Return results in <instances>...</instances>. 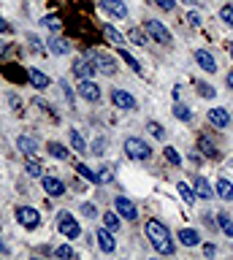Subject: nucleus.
Listing matches in <instances>:
<instances>
[{"instance_id":"f257e3e1","label":"nucleus","mask_w":233,"mask_h":260,"mask_svg":"<svg viewBox=\"0 0 233 260\" xmlns=\"http://www.w3.org/2000/svg\"><path fill=\"white\" fill-rule=\"evenodd\" d=\"M147 236H149L152 247H155L160 255H174L171 233H168V228L160 222V219H149V222H147Z\"/></svg>"},{"instance_id":"f03ea898","label":"nucleus","mask_w":233,"mask_h":260,"mask_svg":"<svg viewBox=\"0 0 233 260\" xmlns=\"http://www.w3.org/2000/svg\"><path fill=\"white\" fill-rule=\"evenodd\" d=\"M125 152H127V157L130 160H149L152 157V149H149V144L144 141V138H125Z\"/></svg>"},{"instance_id":"7ed1b4c3","label":"nucleus","mask_w":233,"mask_h":260,"mask_svg":"<svg viewBox=\"0 0 233 260\" xmlns=\"http://www.w3.org/2000/svg\"><path fill=\"white\" fill-rule=\"evenodd\" d=\"M87 57H90V62L95 65V71L106 73V76H114V73H117V62L111 60L109 54H103V52H95V49H90V52H87Z\"/></svg>"},{"instance_id":"20e7f679","label":"nucleus","mask_w":233,"mask_h":260,"mask_svg":"<svg viewBox=\"0 0 233 260\" xmlns=\"http://www.w3.org/2000/svg\"><path fill=\"white\" fill-rule=\"evenodd\" d=\"M57 225H60V233L65 236V239H79V233H82L79 222L68 214V211H60L57 214Z\"/></svg>"},{"instance_id":"39448f33","label":"nucleus","mask_w":233,"mask_h":260,"mask_svg":"<svg viewBox=\"0 0 233 260\" xmlns=\"http://www.w3.org/2000/svg\"><path fill=\"white\" fill-rule=\"evenodd\" d=\"M17 219H19L22 228H27V231H36V228L41 225V214H38L36 209H30V206H19L17 209Z\"/></svg>"},{"instance_id":"423d86ee","label":"nucleus","mask_w":233,"mask_h":260,"mask_svg":"<svg viewBox=\"0 0 233 260\" xmlns=\"http://www.w3.org/2000/svg\"><path fill=\"white\" fill-rule=\"evenodd\" d=\"M147 32L157 41V44H165V46L171 44V32H168V27H165L163 22H157V19H147Z\"/></svg>"},{"instance_id":"0eeeda50","label":"nucleus","mask_w":233,"mask_h":260,"mask_svg":"<svg viewBox=\"0 0 233 260\" xmlns=\"http://www.w3.org/2000/svg\"><path fill=\"white\" fill-rule=\"evenodd\" d=\"M114 209H117L125 219H136V217H139V209H136V203H133L130 198H125V195H117Z\"/></svg>"},{"instance_id":"6e6552de","label":"nucleus","mask_w":233,"mask_h":260,"mask_svg":"<svg viewBox=\"0 0 233 260\" xmlns=\"http://www.w3.org/2000/svg\"><path fill=\"white\" fill-rule=\"evenodd\" d=\"M79 95H82L84 101H90V103H98L101 101V87L95 84V81H90V79H82V84H79Z\"/></svg>"},{"instance_id":"1a4fd4ad","label":"nucleus","mask_w":233,"mask_h":260,"mask_svg":"<svg viewBox=\"0 0 233 260\" xmlns=\"http://www.w3.org/2000/svg\"><path fill=\"white\" fill-rule=\"evenodd\" d=\"M111 103H114L117 109H125V111L136 109V98L130 92H125V89H114V92H111Z\"/></svg>"},{"instance_id":"9d476101","label":"nucleus","mask_w":233,"mask_h":260,"mask_svg":"<svg viewBox=\"0 0 233 260\" xmlns=\"http://www.w3.org/2000/svg\"><path fill=\"white\" fill-rule=\"evenodd\" d=\"M101 8L106 14L117 16V19H125V16H127V6L122 3V0H101Z\"/></svg>"},{"instance_id":"9b49d317","label":"nucleus","mask_w":233,"mask_h":260,"mask_svg":"<svg viewBox=\"0 0 233 260\" xmlns=\"http://www.w3.org/2000/svg\"><path fill=\"white\" fill-rule=\"evenodd\" d=\"M111 233H114V231H109V228H101V231L95 233V239H98L103 252H114L117 249V241H114V236H111Z\"/></svg>"},{"instance_id":"f8f14e48","label":"nucleus","mask_w":233,"mask_h":260,"mask_svg":"<svg viewBox=\"0 0 233 260\" xmlns=\"http://www.w3.org/2000/svg\"><path fill=\"white\" fill-rule=\"evenodd\" d=\"M41 182H44V190H46V195H52V198H60V195L65 192V184H62L60 179H54V176H44Z\"/></svg>"},{"instance_id":"ddd939ff","label":"nucleus","mask_w":233,"mask_h":260,"mask_svg":"<svg viewBox=\"0 0 233 260\" xmlns=\"http://www.w3.org/2000/svg\"><path fill=\"white\" fill-rule=\"evenodd\" d=\"M209 122L214 127H228L230 125V114L225 109H209Z\"/></svg>"},{"instance_id":"4468645a","label":"nucleus","mask_w":233,"mask_h":260,"mask_svg":"<svg viewBox=\"0 0 233 260\" xmlns=\"http://www.w3.org/2000/svg\"><path fill=\"white\" fill-rule=\"evenodd\" d=\"M198 149L204 152L209 160H217V157H220V149L214 146V141H212L209 136H201V138H198Z\"/></svg>"},{"instance_id":"2eb2a0df","label":"nucleus","mask_w":233,"mask_h":260,"mask_svg":"<svg viewBox=\"0 0 233 260\" xmlns=\"http://www.w3.org/2000/svg\"><path fill=\"white\" fill-rule=\"evenodd\" d=\"M27 79H30V84H33L36 89H46V87H49V76L41 73L38 68H30L27 71Z\"/></svg>"},{"instance_id":"dca6fc26","label":"nucleus","mask_w":233,"mask_h":260,"mask_svg":"<svg viewBox=\"0 0 233 260\" xmlns=\"http://www.w3.org/2000/svg\"><path fill=\"white\" fill-rule=\"evenodd\" d=\"M195 60H198V65H201V68H204L206 73H214V71H217L214 57L209 54V52H204V49H198V52H195Z\"/></svg>"},{"instance_id":"f3484780","label":"nucleus","mask_w":233,"mask_h":260,"mask_svg":"<svg viewBox=\"0 0 233 260\" xmlns=\"http://www.w3.org/2000/svg\"><path fill=\"white\" fill-rule=\"evenodd\" d=\"M17 146H19V152L27 154V157H33V154L38 152V141H36V138H30V136H19Z\"/></svg>"},{"instance_id":"a211bd4d","label":"nucleus","mask_w":233,"mask_h":260,"mask_svg":"<svg viewBox=\"0 0 233 260\" xmlns=\"http://www.w3.org/2000/svg\"><path fill=\"white\" fill-rule=\"evenodd\" d=\"M74 73H76L79 79H90L92 73H95V65L87 62V60H74Z\"/></svg>"},{"instance_id":"6ab92c4d","label":"nucleus","mask_w":233,"mask_h":260,"mask_svg":"<svg viewBox=\"0 0 233 260\" xmlns=\"http://www.w3.org/2000/svg\"><path fill=\"white\" fill-rule=\"evenodd\" d=\"M217 195H220L222 201H233V184L228 182V179H220V182H217Z\"/></svg>"},{"instance_id":"aec40b11","label":"nucleus","mask_w":233,"mask_h":260,"mask_svg":"<svg viewBox=\"0 0 233 260\" xmlns=\"http://www.w3.org/2000/svg\"><path fill=\"white\" fill-rule=\"evenodd\" d=\"M25 171H27V176H30V179H41V176H44V168H41V162H38L36 157H27Z\"/></svg>"},{"instance_id":"412c9836","label":"nucleus","mask_w":233,"mask_h":260,"mask_svg":"<svg viewBox=\"0 0 233 260\" xmlns=\"http://www.w3.org/2000/svg\"><path fill=\"white\" fill-rule=\"evenodd\" d=\"M49 52H52V54H68L71 46H68L65 38H52V41H49Z\"/></svg>"},{"instance_id":"4be33fe9","label":"nucleus","mask_w":233,"mask_h":260,"mask_svg":"<svg viewBox=\"0 0 233 260\" xmlns=\"http://www.w3.org/2000/svg\"><path fill=\"white\" fill-rule=\"evenodd\" d=\"M195 195H201V198H214V195H212V187H209V182H206V179L204 176H198L195 179Z\"/></svg>"},{"instance_id":"5701e85b","label":"nucleus","mask_w":233,"mask_h":260,"mask_svg":"<svg viewBox=\"0 0 233 260\" xmlns=\"http://www.w3.org/2000/svg\"><path fill=\"white\" fill-rule=\"evenodd\" d=\"M179 239H182L184 247H195V244H198V233L192 231V228H184V231H179Z\"/></svg>"},{"instance_id":"b1692460","label":"nucleus","mask_w":233,"mask_h":260,"mask_svg":"<svg viewBox=\"0 0 233 260\" xmlns=\"http://www.w3.org/2000/svg\"><path fill=\"white\" fill-rule=\"evenodd\" d=\"M103 36H106V41H109V44H114V46H122V44H125V38L119 36V32L111 27V24H106V27H103Z\"/></svg>"},{"instance_id":"393cba45","label":"nucleus","mask_w":233,"mask_h":260,"mask_svg":"<svg viewBox=\"0 0 233 260\" xmlns=\"http://www.w3.org/2000/svg\"><path fill=\"white\" fill-rule=\"evenodd\" d=\"M119 211H106V214H103V225L109 228V231H119Z\"/></svg>"},{"instance_id":"a878e982","label":"nucleus","mask_w":233,"mask_h":260,"mask_svg":"<svg viewBox=\"0 0 233 260\" xmlns=\"http://www.w3.org/2000/svg\"><path fill=\"white\" fill-rule=\"evenodd\" d=\"M76 171H79V174H82V176L87 179V182H92V184H101V179H98V174H92V171L87 168L84 162H76Z\"/></svg>"},{"instance_id":"bb28decb","label":"nucleus","mask_w":233,"mask_h":260,"mask_svg":"<svg viewBox=\"0 0 233 260\" xmlns=\"http://www.w3.org/2000/svg\"><path fill=\"white\" fill-rule=\"evenodd\" d=\"M41 24H44V27L46 30H52V32H57L60 27H62V22H60V16H44V19H41Z\"/></svg>"},{"instance_id":"cd10ccee","label":"nucleus","mask_w":233,"mask_h":260,"mask_svg":"<svg viewBox=\"0 0 233 260\" xmlns=\"http://www.w3.org/2000/svg\"><path fill=\"white\" fill-rule=\"evenodd\" d=\"M174 117H176V119H182V122H190V119H192V111L187 109V106L176 103V106H174Z\"/></svg>"},{"instance_id":"c85d7f7f","label":"nucleus","mask_w":233,"mask_h":260,"mask_svg":"<svg viewBox=\"0 0 233 260\" xmlns=\"http://www.w3.org/2000/svg\"><path fill=\"white\" fill-rule=\"evenodd\" d=\"M163 154H165V160L171 162V166H182V154L174 149V146H165L163 149Z\"/></svg>"},{"instance_id":"c756f323","label":"nucleus","mask_w":233,"mask_h":260,"mask_svg":"<svg viewBox=\"0 0 233 260\" xmlns=\"http://www.w3.org/2000/svg\"><path fill=\"white\" fill-rule=\"evenodd\" d=\"M49 154H52L54 160H65L68 157V149L62 144H49Z\"/></svg>"},{"instance_id":"7c9ffc66","label":"nucleus","mask_w":233,"mask_h":260,"mask_svg":"<svg viewBox=\"0 0 233 260\" xmlns=\"http://www.w3.org/2000/svg\"><path fill=\"white\" fill-rule=\"evenodd\" d=\"M119 57H122V60L130 65V68L136 71V73H141V65H139V60H136V57L130 54V52H125V49H119Z\"/></svg>"},{"instance_id":"2f4dec72","label":"nucleus","mask_w":233,"mask_h":260,"mask_svg":"<svg viewBox=\"0 0 233 260\" xmlns=\"http://www.w3.org/2000/svg\"><path fill=\"white\" fill-rule=\"evenodd\" d=\"M127 38H130V44H136V46H141L144 41H147V36H144L139 27H130V30H127Z\"/></svg>"},{"instance_id":"473e14b6","label":"nucleus","mask_w":233,"mask_h":260,"mask_svg":"<svg viewBox=\"0 0 233 260\" xmlns=\"http://www.w3.org/2000/svg\"><path fill=\"white\" fill-rule=\"evenodd\" d=\"M176 190H179V195H182V201H184V203H192V201H195V192H192L184 182H179V187H176Z\"/></svg>"},{"instance_id":"72a5a7b5","label":"nucleus","mask_w":233,"mask_h":260,"mask_svg":"<svg viewBox=\"0 0 233 260\" xmlns=\"http://www.w3.org/2000/svg\"><path fill=\"white\" fill-rule=\"evenodd\" d=\"M217 217H220V228L225 231V236H233V219L225 214V211H222V214H217Z\"/></svg>"},{"instance_id":"f704fd0d","label":"nucleus","mask_w":233,"mask_h":260,"mask_svg":"<svg viewBox=\"0 0 233 260\" xmlns=\"http://www.w3.org/2000/svg\"><path fill=\"white\" fill-rule=\"evenodd\" d=\"M147 127H149V133L155 136L157 141H163V138H165V127H163V125H157V122H149Z\"/></svg>"},{"instance_id":"c9c22d12","label":"nucleus","mask_w":233,"mask_h":260,"mask_svg":"<svg viewBox=\"0 0 233 260\" xmlns=\"http://www.w3.org/2000/svg\"><path fill=\"white\" fill-rule=\"evenodd\" d=\"M71 144H74L76 152H84V138L79 136V130H71Z\"/></svg>"},{"instance_id":"e433bc0d","label":"nucleus","mask_w":233,"mask_h":260,"mask_svg":"<svg viewBox=\"0 0 233 260\" xmlns=\"http://www.w3.org/2000/svg\"><path fill=\"white\" fill-rule=\"evenodd\" d=\"M220 19L233 27V6H222V8H220Z\"/></svg>"},{"instance_id":"4c0bfd02","label":"nucleus","mask_w":233,"mask_h":260,"mask_svg":"<svg viewBox=\"0 0 233 260\" xmlns=\"http://www.w3.org/2000/svg\"><path fill=\"white\" fill-rule=\"evenodd\" d=\"M54 255H57V257H76V252H74V247H57V249H54Z\"/></svg>"},{"instance_id":"58836bf2","label":"nucleus","mask_w":233,"mask_h":260,"mask_svg":"<svg viewBox=\"0 0 233 260\" xmlns=\"http://www.w3.org/2000/svg\"><path fill=\"white\" fill-rule=\"evenodd\" d=\"M98 179H101V184H109V182H111V179H114V176H111V168L106 166V168H103V171H101V174H98Z\"/></svg>"},{"instance_id":"ea45409f","label":"nucleus","mask_w":233,"mask_h":260,"mask_svg":"<svg viewBox=\"0 0 233 260\" xmlns=\"http://www.w3.org/2000/svg\"><path fill=\"white\" fill-rule=\"evenodd\" d=\"M152 3H155V6H160V8H163V11H171V8L176 6L174 0H152Z\"/></svg>"},{"instance_id":"a19ab883","label":"nucleus","mask_w":233,"mask_h":260,"mask_svg":"<svg viewBox=\"0 0 233 260\" xmlns=\"http://www.w3.org/2000/svg\"><path fill=\"white\" fill-rule=\"evenodd\" d=\"M198 92L204 95V98H214V89L209 87V84H201V87H198Z\"/></svg>"},{"instance_id":"79ce46f5","label":"nucleus","mask_w":233,"mask_h":260,"mask_svg":"<svg viewBox=\"0 0 233 260\" xmlns=\"http://www.w3.org/2000/svg\"><path fill=\"white\" fill-rule=\"evenodd\" d=\"M187 22H190V27H198V24H201V16L192 11V14H187Z\"/></svg>"},{"instance_id":"37998d69","label":"nucleus","mask_w":233,"mask_h":260,"mask_svg":"<svg viewBox=\"0 0 233 260\" xmlns=\"http://www.w3.org/2000/svg\"><path fill=\"white\" fill-rule=\"evenodd\" d=\"M60 87H62V92H65V98H68V101H74V92H71V87L65 84V81H60Z\"/></svg>"},{"instance_id":"c03bdc74","label":"nucleus","mask_w":233,"mask_h":260,"mask_svg":"<svg viewBox=\"0 0 233 260\" xmlns=\"http://www.w3.org/2000/svg\"><path fill=\"white\" fill-rule=\"evenodd\" d=\"M82 211H84V214H90V217H95V206H92V203H84Z\"/></svg>"},{"instance_id":"a18cd8bd","label":"nucleus","mask_w":233,"mask_h":260,"mask_svg":"<svg viewBox=\"0 0 233 260\" xmlns=\"http://www.w3.org/2000/svg\"><path fill=\"white\" fill-rule=\"evenodd\" d=\"M11 27H9V22H6V19H0V32H9Z\"/></svg>"},{"instance_id":"49530a36","label":"nucleus","mask_w":233,"mask_h":260,"mask_svg":"<svg viewBox=\"0 0 233 260\" xmlns=\"http://www.w3.org/2000/svg\"><path fill=\"white\" fill-rule=\"evenodd\" d=\"M9 52V44H6V41H0V54H6Z\"/></svg>"},{"instance_id":"de8ad7c7","label":"nucleus","mask_w":233,"mask_h":260,"mask_svg":"<svg viewBox=\"0 0 233 260\" xmlns=\"http://www.w3.org/2000/svg\"><path fill=\"white\" fill-rule=\"evenodd\" d=\"M0 255H9V247H6L3 241H0Z\"/></svg>"},{"instance_id":"09e8293b","label":"nucleus","mask_w":233,"mask_h":260,"mask_svg":"<svg viewBox=\"0 0 233 260\" xmlns=\"http://www.w3.org/2000/svg\"><path fill=\"white\" fill-rule=\"evenodd\" d=\"M228 87H230V89H233V71H230V73H228Z\"/></svg>"},{"instance_id":"8fccbe9b","label":"nucleus","mask_w":233,"mask_h":260,"mask_svg":"<svg viewBox=\"0 0 233 260\" xmlns=\"http://www.w3.org/2000/svg\"><path fill=\"white\" fill-rule=\"evenodd\" d=\"M230 57H233V41H230Z\"/></svg>"}]
</instances>
